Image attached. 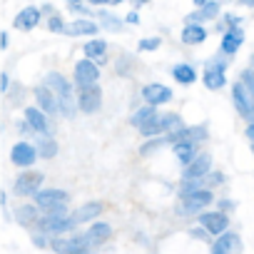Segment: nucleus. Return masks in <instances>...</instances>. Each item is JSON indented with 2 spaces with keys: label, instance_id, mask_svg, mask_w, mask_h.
<instances>
[{
  "label": "nucleus",
  "instance_id": "2f4dec72",
  "mask_svg": "<svg viewBox=\"0 0 254 254\" xmlns=\"http://www.w3.org/2000/svg\"><path fill=\"white\" fill-rule=\"evenodd\" d=\"M239 82L244 85V90H247V95H249V100H252V105H254V72H252L249 67H247V70H242Z\"/></svg>",
  "mask_w": 254,
  "mask_h": 254
},
{
  "label": "nucleus",
  "instance_id": "ea45409f",
  "mask_svg": "<svg viewBox=\"0 0 254 254\" xmlns=\"http://www.w3.org/2000/svg\"><path fill=\"white\" fill-rule=\"evenodd\" d=\"M70 10H72V13H80V15L85 18V15L90 13V5H85V3H70Z\"/></svg>",
  "mask_w": 254,
  "mask_h": 254
},
{
  "label": "nucleus",
  "instance_id": "a211bd4d",
  "mask_svg": "<svg viewBox=\"0 0 254 254\" xmlns=\"http://www.w3.org/2000/svg\"><path fill=\"white\" fill-rule=\"evenodd\" d=\"M97 30H100V25H97L95 20H90V18H77V20L67 23L63 33H65V35H97Z\"/></svg>",
  "mask_w": 254,
  "mask_h": 254
},
{
  "label": "nucleus",
  "instance_id": "c03bdc74",
  "mask_svg": "<svg viewBox=\"0 0 254 254\" xmlns=\"http://www.w3.org/2000/svg\"><path fill=\"white\" fill-rule=\"evenodd\" d=\"M247 137L254 142V122H249V125H247Z\"/></svg>",
  "mask_w": 254,
  "mask_h": 254
},
{
  "label": "nucleus",
  "instance_id": "6e6552de",
  "mask_svg": "<svg viewBox=\"0 0 254 254\" xmlns=\"http://www.w3.org/2000/svg\"><path fill=\"white\" fill-rule=\"evenodd\" d=\"M227 60H209L207 67H204V75H202V82L207 90H222L227 85Z\"/></svg>",
  "mask_w": 254,
  "mask_h": 254
},
{
  "label": "nucleus",
  "instance_id": "393cba45",
  "mask_svg": "<svg viewBox=\"0 0 254 254\" xmlns=\"http://www.w3.org/2000/svg\"><path fill=\"white\" fill-rule=\"evenodd\" d=\"M35 150H38V157L40 160H53L60 152V145H58L55 137H40L38 145H35Z\"/></svg>",
  "mask_w": 254,
  "mask_h": 254
},
{
  "label": "nucleus",
  "instance_id": "cd10ccee",
  "mask_svg": "<svg viewBox=\"0 0 254 254\" xmlns=\"http://www.w3.org/2000/svg\"><path fill=\"white\" fill-rule=\"evenodd\" d=\"M227 254H234V252H239L242 249V242H239V237L234 234V232H224V234H219V239H214Z\"/></svg>",
  "mask_w": 254,
  "mask_h": 254
},
{
  "label": "nucleus",
  "instance_id": "79ce46f5",
  "mask_svg": "<svg viewBox=\"0 0 254 254\" xmlns=\"http://www.w3.org/2000/svg\"><path fill=\"white\" fill-rule=\"evenodd\" d=\"M130 25H137L140 23V15H137V10H132V13H127V18H125Z\"/></svg>",
  "mask_w": 254,
  "mask_h": 254
},
{
  "label": "nucleus",
  "instance_id": "a18cd8bd",
  "mask_svg": "<svg viewBox=\"0 0 254 254\" xmlns=\"http://www.w3.org/2000/svg\"><path fill=\"white\" fill-rule=\"evenodd\" d=\"M0 48H8V33H0Z\"/></svg>",
  "mask_w": 254,
  "mask_h": 254
},
{
  "label": "nucleus",
  "instance_id": "c756f323",
  "mask_svg": "<svg viewBox=\"0 0 254 254\" xmlns=\"http://www.w3.org/2000/svg\"><path fill=\"white\" fill-rule=\"evenodd\" d=\"M182 127H185V122H182V117H180L177 112H167V115H162V130H165V137L172 135V132H177V130H182Z\"/></svg>",
  "mask_w": 254,
  "mask_h": 254
},
{
  "label": "nucleus",
  "instance_id": "ddd939ff",
  "mask_svg": "<svg viewBox=\"0 0 254 254\" xmlns=\"http://www.w3.org/2000/svg\"><path fill=\"white\" fill-rule=\"evenodd\" d=\"M232 102H234L237 112H239L244 120L254 122V105H252V100H249V95H247V90H244V85H242L239 80L232 85Z\"/></svg>",
  "mask_w": 254,
  "mask_h": 254
},
{
  "label": "nucleus",
  "instance_id": "9d476101",
  "mask_svg": "<svg viewBox=\"0 0 254 254\" xmlns=\"http://www.w3.org/2000/svg\"><path fill=\"white\" fill-rule=\"evenodd\" d=\"M72 80L77 87H90V85H97L100 80V67L92 63V60H77L75 63V72H72Z\"/></svg>",
  "mask_w": 254,
  "mask_h": 254
},
{
  "label": "nucleus",
  "instance_id": "4c0bfd02",
  "mask_svg": "<svg viewBox=\"0 0 254 254\" xmlns=\"http://www.w3.org/2000/svg\"><path fill=\"white\" fill-rule=\"evenodd\" d=\"M33 247H38V249H45V247H50V239H48V234H43V232H35V234H33Z\"/></svg>",
  "mask_w": 254,
  "mask_h": 254
},
{
  "label": "nucleus",
  "instance_id": "b1692460",
  "mask_svg": "<svg viewBox=\"0 0 254 254\" xmlns=\"http://www.w3.org/2000/svg\"><path fill=\"white\" fill-rule=\"evenodd\" d=\"M172 77L180 82V85H192L197 80V70L190 65V63H177L172 67Z\"/></svg>",
  "mask_w": 254,
  "mask_h": 254
},
{
  "label": "nucleus",
  "instance_id": "423d86ee",
  "mask_svg": "<svg viewBox=\"0 0 254 254\" xmlns=\"http://www.w3.org/2000/svg\"><path fill=\"white\" fill-rule=\"evenodd\" d=\"M43 172H33V170H28V172H20L18 177H15V185H13V192L18 194V197H35L38 192H40V187H43Z\"/></svg>",
  "mask_w": 254,
  "mask_h": 254
},
{
  "label": "nucleus",
  "instance_id": "7c9ffc66",
  "mask_svg": "<svg viewBox=\"0 0 254 254\" xmlns=\"http://www.w3.org/2000/svg\"><path fill=\"white\" fill-rule=\"evenodd\" d=\"M97 18H100V28H105V30L117 33V30L122 28V20H120V18H115V15H110V13H105V10H100V13H97Z\"/></svg>",
  "mask_w": 254,
  "mask_h": 254
},
{
  "label": "nucleus",
  "instance_id": "6ab92c4d",
  "mask_svg": "<svg viewBox=\"0 0 254 254\" xmlns=\"http://www.w3.org/2000/svg\"><path fill=\"white\" fill-rule=\"evenodd\" d=\"M38 219H40V212H38L35 204H18V207H15V222H18L20 227L33 229V227L38 224Z\"/></svg>",
  "mask_w": 254,
  "mask_h": 254
},
{
  "label": "nucleus",
  "instance_id": "473e14b6",
  "mask_svg": "<svg viewBox=\"0 0 254 254\" xmlns=\"http://www.w3.org/2000/svg\"><path fill=\"white\" fill-rule=\"evenodd\" d=\"M160 45H162V38L152 35V38H142L140 45H137V50H140V53H152V50H157Z\"/></svg>",
  "mask_w": 254,
  "mask_h": 254
},
{
  "label": "nucleus",
  "instance_id": "f03ea898",
  "mask_svg": "<svg viewBox=\"0 0 254 254\" xmlns=\"http://www.w3.org/2000/svg\"><path fill=\"white\" fill-rule=\"evenodd\" d=\"M67 202H70V194L65 190H40L35 194V207L38 212H45V214H67Z\"/></svg>",
  "mask_w": 254,
  "mask_h": 254
},
{
  "label": "nucleus",
  "instance_id": "de8ad7c7",
  "mask_svg": "<svg viewBox=\"0 0 254 254\" xmlns=\"http://www.w3.org/2000/svg\"><path fill=\"white\" fill-rule=\"evenodd\" d=\"M252 152H254V142H252Z\"/></svg>",
  "mask_w": 254,
  "mask_h": 254
},
{
  "label": "nucleus",
  "instance_id": "49530a36",
  "mask_svg": "<svg viewBox=\"0 0 254 254\" xmlns=\"http://www.w3.org/2000/svg\"><path fill=\"white\" fill-rule=\"evenodd\" d=\"M249 70H252V72H254V55H252V67H249Z\"/></svg>",
  "mask_w": 254,
  "mask_h": 254
},
{
  "label": "nucleus",
  "instance_id": "c85d7f7f",
  "mask_svg": "<svg viewBox=\"0 0 254 254\" xmlns=\"http://www.w3.org/2000/svg\"><path fill=\"white\" fill-rule=\"evenodd\" d=\"M140 135L142 137H165V130H162V115H157V117H152L145 127H140Z\"/></svg>",
  "mask_w": 254,
  "mask_h": 254
},
{
  "label": "nucleus",
  "instance_id": "f257e3e1",
  "mask_svg": "<svg viewBox=\"0 0 254 254\" xmlns=\"http://www.w3.org/2000/svg\"><path fill=\"white\" fill-rule=\"evenodd\" d=\"M45 85L53 90V95L58 100V112L65 115V117H75V112H77V95L72 90V82L65 75H60V72H50L45 77Z\"/></svg>",
  "mask_w": 254,
  "mask_h": 254
},
{
  "label": "nucleus",
  "instance_id": "1a4fd4ad",
  "mask_svg": "<svg viewBox=\"0 0 254 254\" xmlns=\"http://www.w3.org/2000/svg\"><path fill=\"white\" fill-rule=\"evenodd\" d=\"M197 222H199V227H202L207 234H214V237L224 234V232H227V227H229V217H227L224 212H219V209L197 214Z\"/></svg>",
  "mask_w": 254,
  "mask_h": 254
},
{
  "label": "nucleus",
  "instance_id": "a19ab883",
  "mask_svg": "<svg viewBox=\"0 0 254 254\" xmlns=\"http://www.w3.org/2000/svg\"><path fill=\"white\" fill-rule=\"evenodd\" d=\"M190 234H192V237H197V239H207V237H209L202 227H192V229H190Z\"/></svg>",
  "mask_w": 254,
  "mask_h": 254
},
{
  "label": "nucleus",
  "instance_id": "f3484780",
  "mask_svg": "<svg viewBox=\"0 0 254 254\" xmlns=\"http://www.w3.org/2000/svg\"><path fill=\"white\" fill-rule=\"evenodd\" d=\"M110 237H112V227H110L107 222H100V219L92 222L90 229H87V234H85V239H87L90 247H100V244H105Z\"/></svg>",
  "mask_w": 254,
  "mask_h": 254
},
{
  "label": "nucleus",
  "instance_id": "c9c22d12",
  "mask_svg": "<svg viewBox=\"0 0 254 254\" xmlns=\"http://www.w3.org/2000/svg\"><path fill=\"white\" fill-rule=\"evenodd\" d=\"M48 30H53V33H63L65 30V20L55 13V15H50L48 18Z\"/></svg>",
  "mask_w": 254,
  "mask_h": 254
},
{
  "label": "nucleus",
  "instance_id": "aec40b11",
  "mask_svg": "<svg viewBox=\"0 0 254 254\" xmlns=\"http://www.w3.org/2000/svg\"><path fill=\"white\" fill-rule=\"evenodd\" d=\"M242 43H244V33H242V28H234V30H227V33L222 35L219 50H222L224 55H234V53L242 48Z\"/></svg>",
  "mask_w": 254,
  "mask_h": 254
},
{
  "label": "nucleus",
  "instance_id": "4468645a",
  "mask_svg": "<svg viewBox=\"0 0 254 254\" xmlns=\"http://www.w3.org/2000/svg\"><path fill=\"white\" fill-rule=\"evenodd\" d=\"M209 172H212V157L204 152V155H197V157L182 170V180H204Z\"/></svg>",
  "mask_w": 254,
  "mask_h": 254
},
{
  "label": "nucleus",
  "instance_id": "37998d69",
  "mask_svg": "<svg viewBox=\"0 0 254 254\" xmlns=\"http://www.w3.org/2000/svg\"><path fill=\"white\" fill-rule=\"evenodd\" d=\"M8 87H10V77H8V75L3 72V75H0V90H3V92H5Z\"/></svg>",
  "mask_w": 254,
  "mask_h": 254
},
{
  "label": "nucleus",
  "instance_id": "5701e85b",
  "mask_svg": "<svg viewBox=\"0 0 254 254\" xmlns=\"http://www.w3.org/2000/svg\"><path fill=\"white\" fill-rule=\"evenodd\" d=\"M180 38H182L185 45H202L207 40V30L202 25H185Z\"/></svg>",
  "mask_w": 254,
  "mask_h": 254
},
{
  "label": "nucleus",
  "instance_id": "2eb2a0df",
  "mask_svg": "<svg viewBox=\"0 0 254 254\" xmlns=\"http://www.w3.org/2000/svg\"><path fill=\"white\" fill-rule=\"evenodd\" d=\"M35 107L40 110V112H45L48 117H53V115H58V100H55V95H53V90L43 82V85H38L35 90Z\"/></svg>",
  "mask_w": 254,
  "mask_h": 254
},
{
  "label": "nucleus",
  "instance_id": "f8f14e48",
  "mask_svg": "<svg viewBox=\"0 0 254 254\" xmlns=\"http://www.w3.org/2000/svg\"><path fill=\"white\" fill-rule=\"evenodd\" d=\"M142 100L150 105V107H157V105H165L172 100V90L162 82H147L142 87Z\"/></svg>",
  "mask_w": 254,
  "mask_h": 254
},
{
  "label": "nucleus",
  "instance_id": "dca6fc26",
  "mask_svg": "<svg viewBox=\"0 0 254 254\" xmlns=\"http://www.w3.org/2000/svg\"><path fill=\"white\" fill-rule=\"evenodd\" d=\"M40 20H43V15H40V10L35 8V5H28V8H23L18 15H15V20H13V25L18 28V30H33V28H38L40 25Z\"/></svg>",
  "mask_w": 254,
  "mask_h": 254
},
{
  "label": "nucleus",
  "instance_id": "4be33fe9",
  "mask_svg": "<svg viewBox=\"0 0 254 254\" xmlns=\"http://www.w3.org/2000/svg\"><path fill=\"white\" fill-rule=\"evenodd\" d=\"M100 214H102V204H100V202H85V204H80V207L72 212V219H75V224H82V222L97 219Z\"/></svg>",
  "mask_w": 254,
  "mask_h": 254
},
{
  "label": "nucleus",
  "instance_id": "9b49d317",
  "mask_svg": "<svg viewBox=\"0 0 254 254\" xmlns=\"http://www.w3.org/2000/svg\"><path fill=\"white\" fill-rule=\"evenodd\" d=\"M10 162H13L15 167L30 170V167L38 162V150H35V145H30V142H25V140L15 142L13 150H10Z\"/></svg>",
  "mask_w": 254,
  "mask_h": 254
},
{
  "label": "nucleus",
  "instance_id": "bb28decb",
  "mask_svg": "<svg viewBox=\"0 0 254 254\" xmlns=\"http://www.w3.org/2000/svg\"><path fill=\"white\" fill-rule=\"evenodd\" d=\"M172 150H175V157L180 160V165H185V167L199 155V147L197 145H175Z\"/></svg>",
  "mask_w": 254,
  "mask_h": 254
},
{
  "label": "nucleus",
  "instance_id": "72a5a7b5",
  "mask_svg": "<svg viewBox=\"0 0 254 254\" xmlns=\"http://www.w3.org/2000/svg\"><path fill=\"white\" fill-rule=\"evenodd\" d=\"M165 145H167L165 137H152L150 142H145V145L140 147V155H150V152H155V150H162Z\"/></svg>",
  "mask_w": 254,
  "mask_h": 254
},
{
  "label": "nucleus",
  "instance_id": "58836bf2",
  "mask_svg": "<svg viewBox=\"0 0 254 254\" xmlns=\"http://www.w3.org/2000/svg\"><path fill=\"white\" fill-rule=\"evenodd\" d=\"M10 102H13V105H20V102H23V87H20V85H13V92H10Z\"/></svg>",
  "mask_w": 254,
  "mask_h": 254
},
{
  "label": "nucleus",
  "instance_id": "20e7f679",
  "mask_svg": "<svg viewBox=\"0 0 254 254\" xmlns=\"http://www.w3.org/2000/svg\"><path fill=\"white\" fill-rule=\"evenodd\" d=\"M212 202H214L212 190H199V192H192L187 197H180L177 212L180 214H202V212H207V207Z\"/></svg>",
  "mask_w": 254,
  "mask_h": 254
},
{
  "label": "nucleus",
  "instance_id": "0eeeda50",
  "mask_svg": "<svg viewBox=\"0 0 254 254\" xmlns=\"http://www.w3.org/2000/svg\"><path fill=\"white\" fill-rule=\"evenodd\" d=\"M25 122L30 125V130H33V132H38L40 137H53V132H55L53 120H50L45 112H40L35 105L25 110Z\"/></svg>",
  "mask_w": 254,
  "mask_h": 254
},
{
  "label": "nucleus",
  "instance_id": "7ed1b4c3",
  "mask_svg": "<svg viewBox=\"0 0 254 254\" xmlns=\"http://www.w3.org/2000/svg\"><path fill=\"white\" fill-rule=\"evenodd\" d=\"M43 234H55V237H63V234H67V232H72L77 224H75V219H72V214H45V217H40L38 219V224H35Z\"/></svg>",
  "mask_w": 254,
  "mask_h": 254
},
{
  "label": "nucleus",
  "instance_id": "412c9836",
  "mask_svg": "<svg viewBox=\"0 0 254 254\" xmlns=\"http://www.w3.org/2000/svg\"><path fill=\"white\" fill-rule=\"evenodd\" d=\"M82 50H85V58L92 60L95 65H105L107 63V43L105 40H87Z\"/></svg>",
  "mask_w": 254,
  "mask_h": 254
},
{
  "label": "nucleus",
  "instance_id": "e433bc0d",
  "mask_svg": "<svg viewBox=\"0 0 254 254\" xmlns=\"http://www.w3.org/2000/svg\"><path fill=\"white\" fill-rule=\"evenodd\" d=\"M224 182V175L222 172H209L207 177H204V187L209 190V187H217V185H222Z\"/></svg>",
  "mask_w": 254,
  "mask_h": 254
},
{
  "label": "nucleus",
  "instance_id": "f704fd0d",
  "mask_svg": "<svg viewBox=\"0 0 254 254\" xmlns=\"http://www.w3.org/2000/svg\"><path fill=\"white\" fill-rule=\"evenodd\" d=\"M132 65H135V60H130V55H122V58L117 60V72H120V75H130Z\"/></svg>",
  "mask_w": 254,
  "mask_h": 254
},
{
  "label": "nucleus",
  "instance_id": "39448f33",
  "mask_svg": "<svg viewBox=\"0 0 254 254\" xmlns=\"http://www.w3.org/2000/svg\"><path fill=\"white\" fill-rule=\"evenodd\" d=\"M77 110L85 115H95L102 107V90L100 85H90V87H77Z\"/></svg>",
  "mask_w": 254,
  "mask_h": 254
},
{
  "label": "nucleus",
  "instance_id": "a878e982",
  "mask_svg": "<svg viewBox=\"0 0 254 254\" xmlns=\"http://www.w3.org/2000/svg\"><path fill=\"white\" fill-rule=\"evenodd\" d=\"M152 117H157V107H150V105H145V107H140V110H135V112H132V117H130V125L140 130V127H145V125H147Z\"/></svg>",
  "mask_w": 254,
  "mask_h": 254
}]
</instances>
